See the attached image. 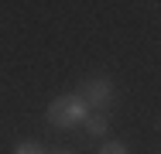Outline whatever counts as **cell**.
I'll use <instances>...</instances> for the list:
<instances>
[{
    "label": "cell",
    "instance_id": "1",
    "mask_svg": "<svg viewBox=\"0 0 161 154\" xmlns=\"http://www.w3.org/2000/svg\"><path fill=\"white\" fill-rule=\"evenodd\" d=\"M86 117H89V110H86V103L75 92L72 96H58L48 106V120L55 127H79V123H86Z\"/></svg>",
    "mask_w": 161,
    "mask_h": 154
},
{
    "label": "cell",
    "instance_id": "2",
    "mask_svg": "<svg viewBox=\"0 0 161 154\" xmlns=\"http://www.w3.org/2000/svg\"><path fill=\"white\" fill-rule=\"evenodd\" d=\"M82 103H86V110L93 106L96 113H103V110H110L113 106V99H117V89H113V82L110 79H86L82 86H79V92H75Z\"/></svg>",
    "mask_w": 161,
    "mask_h": 154
},
{
    "label": "cell",
    "instance_id": "3",
    "mask_svg": "<svg viewBox=\"0 0 161 154\" xmlns=\"http://www.w3.org/2000/svg\"><path fill=\"white\" fill-rule=\"evenodd\" d=\"M86 134H89V137H103V134H106V117H103V113H89V117H86Z\"/></svg>",
    "mask_w": 161,
    "mask_h": 154
},
{
    "label": "cell",
    "instance_id": "4",
    "mask_svg": "<svg viewBox=\"0 0 161 154\" xmlns=\"http://www.w3.org/2000/svg\"><path fill=\"white\" fill-rule=\"evenodd\" d=\"M14 154H45V151H41V144H34V140H21V144L14 147Z\"/></svg>",
    "mask_w": 161,
    "mask_h": 154
},
{
    "label": "cell",
    "instance_id": "5",
    "mask_svg": "<svg viewBox=\"0 0 161 154\" xmlns=\"http://www.w3.org/2000/svg\"><path fill=\"white\" fill-rule=\"evenodd\" d=\"M99 154H130V151H127V144L110 140V144H103V147H99Z\"/></svg>",
    "mask_w": 161,
    "mask_h": 154
},
{
    "label": "cell",
    "instance_id": "6",
    "mask_svg": "<svg viewBox=\"0 0 161 154\" xmlns=\"http://www.w3.org/2000/svg\"><path fill=\"white\" fill-rule=\"evenodd\" d=\"M58 154H69V151H58Z\"/></svg>",
    "mask_w": 161,
    "mask_h": 154
}]
</instances>
